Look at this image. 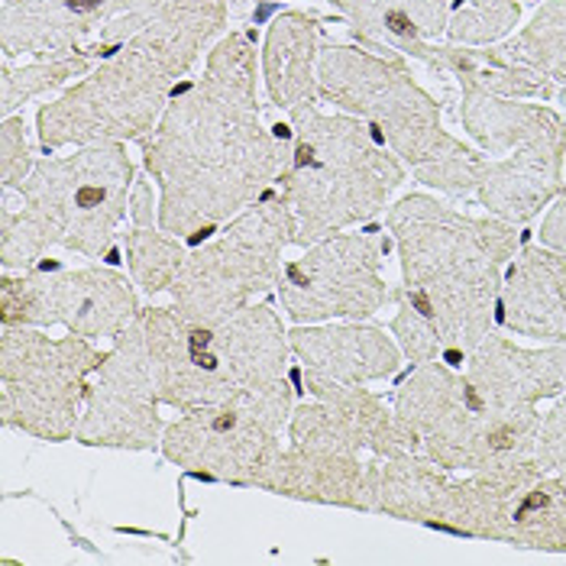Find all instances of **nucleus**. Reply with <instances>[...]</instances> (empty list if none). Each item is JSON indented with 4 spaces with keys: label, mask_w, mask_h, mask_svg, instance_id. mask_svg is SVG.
<instances>
[{
    "label": "nucleus",
    "mask_w": 566,
    "mask_h": 566,
    "mask_svg": "<svg viewBox=\"0 0 566 566\" xmlns=\"http://www.w3.org/2000/svg\"><path fill=\"white\" fill-rule=\"evenodd\" d=\"M146 166L163 181V218L172 227L233 211L279 172V143L256 111L250 36L233 33L211 52L205 78L146 143Z\"/></svg>",
    "instance_id": "obj_1"
},
{
    "label": "nucleus",
    "mask_w": 566,
    "mask_h": 566,
    "mask_svg": "<svg viewBox=\"0 0 566 566\" xmlns=\"http://www.w3.org/2000/svg\"><path fill=\"white\" fill-rule=\"evenodd\" d=\"M223 23L220 0H169L130 40L124 55L40 114L43 146L120 143L153 127L166 91Z\"/></svg>",
    "instance_id": "obj_2"
},
{
    "label": "nucleus",
    "mask_w": 566,
    "mask_h": 566,
    "mask_svg": "<svg viewBox=\"0 0 566 566\" xmlns=\"http://www.w3.org/2000/svg\"><path fill=\"white\" fill-rule=\"evenodd\" d=\"M321 94L373 120L428 185L450 191L470 188L482 172L480 159L440 127L437 104L415 85L398 59H379L359 49H327L317 69Z\"/></svg>",
    "instance_id": "obj_3"
},
{
    "label": "nucleus",
    "mask_w": 566,
    "mask_h": 566,
    "mask_svg": "<svg viewBox=\"0 0 566 566\" xmlns=\"http://www.w3.org/2000/svg\"><path fill=\"white\" fill-rule=\"evenodd\" d=\"M292 117L295 156L289 191L311 230L376 211L401 181L398 163L373 139V127L347 117H321L314 101L295 107Z\"/></svg>",
    "instance_id": "obj_4"
},
{
    "label": "nucleus",
    "mask_w": 566,
    "mask_h": 566,
    "mask_svg": "<svg viewBox=\"0 0 566 566\" xmlns=\"http://www.w3.org/2000/svg\"><path fill=\"white\" fill-rule=\"evenodd\" d=\"M463 124L480 136L489 149H518L515 159L485 166V201L505 205L502 211H534V201H544L557 185L560 156L566 149V124L527 104H509L492 91L467 87V101L460 111Z\"/></svg>",
    "instance_id": "obj_5"
},
{
    "label": "nucleus",
    "mask_w": 566,
    "mask_h": 566,
    "mask_svg": "<svg viewBox=\"0 0 566 566\" xmlns=\"http://www.w3.org/2000/svg\"><path fill=\"white\" fill-rule=\"evenodd\" d=\"M130 175V163L117 146H101L72 159L43 163L33 178L20 185L30 201L27 218L52 223L55 233H104L120 218Z\"/></svg>",
    "instance_id": "obj_6"
},
{
    "label": "nucleus",
    "mask_w": 566,
    "mask_h": 566,
    "mask_svg": "<svg viewBox=\"0 0 566 566\" xmlns=\"http://www.w3.org/2000/svg\"><path fill=\"white\" fill-rule=\"evenodd\" d=\"M166 3L169 0H3V55H75L97 30L114 27L120 17L143 27Z\"/></svg>",
    "instance_id": "obj_7"
},
{
    "label": "nucleus",
    "mask_w": 566,
    "mask_h": 566,
    "mask_svg": "<svg viewBox=\"0 0 566 566\" xmlns=\"http://www.w3.org/2000/svg\"><path fill=\"white\" fill-rule=\"evenodd\" d=\"M373 43L395 45V52H411L431 59V36L447 33V3L443 0H340Z\"/></svg>",
    "instance_id": "obj_8"
},
{
    "label": "nucleus",
    "mask_w": 566,
    "mask_h": 566,
    "mask_svg": "<svg viewBox=\"0 0 566 566\" xmlns=\"http://www.w3.org/2000/svg\"><path fill=\"white\" fill-rule=\"evenodd\" d=\"M314 43L317 20L305 13H285L272 23L265 40V85L279 107H302L314 101Z\"/></svg>",
    "instance_id": "obj_9"
},
{
    "label": "nucleus",
    "mask_w": 566,
    "mask_h": 566,
    "mask_svg": "<svg viewBox=\"0 0 566 566\" xmlns=\"http://www.w3.org/2000/svg\"><path fill=\"white\" fill-rule=\"evenodd\" d=\"M512 62L566 85V0H551L515 43L502 49Z\"/></svg>",
    "instance_id": "obj_10"
},
{
    "label": "nucleus",
    "mask_w": 566,
    "mask_h": 566,
    "mask_svg": "<svg viewBox=\"0 0 566 566\" xmlns=\"http://www.w3.org/2000/svg\"><path fill=\"white\" fill-rule=\"evenodd\" d=\"M518 23V3L515 0H470L467 10H460L447 23V36L453 43L480 45L505 36Z\"/></svg>",
    "instance_id": "obj_11"
},
{
    "label": "nucleus",
    "mask_w": 566,
    "mask_h": 566,
    "mask_svg": "<svg viewBox=\"0 0 566 566\" xmlns=\"http://www.w3.org/2000/svg\"><path fill=\"white\" fill-rule=\"evenodd\" d=\"M87 69V59L85 55H69V59H52L49 65H30V69H23V72H10L7 69V75H3V114L10 117L27 97H33L36 91H43V87H55L62 85L65 78H75V75H82Z\"/></svg>",
    "instance_id": "obj_12"
},
{
    "label": "nucleus",
    "mask_w": 566,
    "mask_h": 566,
    "mask_svg": "<svg viewBox=\"0 0 566 566\" xmlns=\"http://www.w3.org/2000/svg\"><path fill=\"white\" fill-rule=\"evenodd\" d=\"M27 163L30 159H27V143H23L20 120L7 117V127H3V175H7V185H17V175H23Z\"/></svg>",
    "instance_id": "obj_13"
}]
</instances>
